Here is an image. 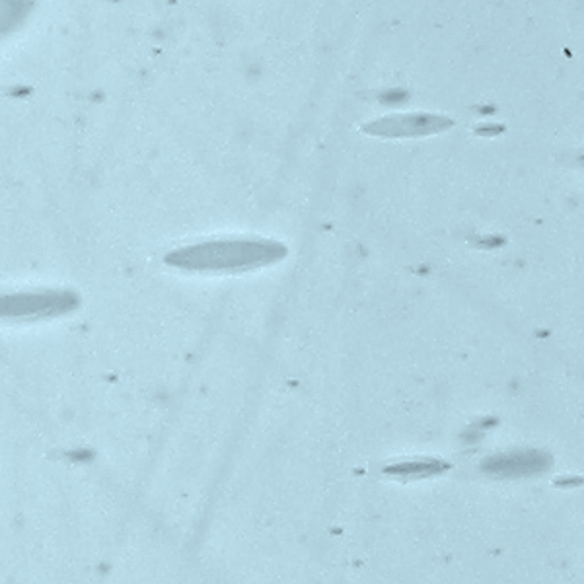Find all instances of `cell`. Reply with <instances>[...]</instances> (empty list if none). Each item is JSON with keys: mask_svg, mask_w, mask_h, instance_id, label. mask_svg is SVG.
Here are the masks:
<instances>
[{"mask_svg": "<svg viewBox=\"0 0 584 584\" xmlns=\"http://www.w3.org/2000/svg\"><path fill=\"white\" fill-rule=\"evenodd\" d=\"M286 248L271 240H218L172 251L166 263L189 271H246L273 265Z\"/></svg>", "mask_w": 584, "mask_h": 584, "instance_id": "1", "label": "cell"}, {"mask_svg": "<svg viewBox=\"0 0 584 584\" xmlns=\"http://www.w3.org/2000/svg\"><path fill=\"white\" fill-rule=\"evenodd\" d=\"M448 469V465L438 460H415V462H405L400 465H389L386 474L398 477V479H421V477H431L434 474H440Z\"/></svg>", "mask_w": 584, "mask_h": 584, "instance_id": "4", "label": "cell"}, {"mask_svg": "<svg viewBox=\"0 0 584 584\" xmlns=\"http://www.w3.org/2000/svg\"><path fill=\"white\" fill-rule=\"evenodd\" d=\"M78 300L63 291L20 292L0 296V320H37L70 312Z\"/></svg>", "mask_w": 584, "mask_h": 584, "instance_id": "2", "label": "cell"}, {"mask_svg": "<svg viewBox=\"0 0 584 584\" xmlns=\"http://www.w3.org/2000/svg\"><path fill=\"white\" fill-rule=\"evenodd\" d=\"M549 458L543 452L536 450H524V452H507V454L491 456L483 462V469L493 477L500 479H516V477H528L541 474L547 469Z\"/></svg>", "mask_w": 584, "mask_h": 584, "instance_id": "3", "label": "cell"}]
</instances>
